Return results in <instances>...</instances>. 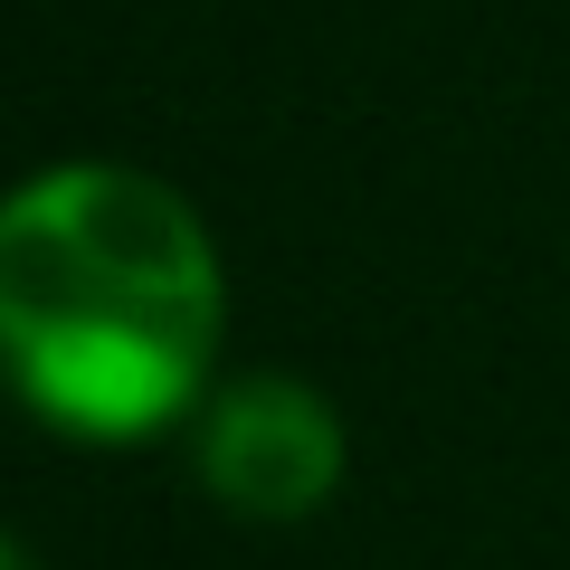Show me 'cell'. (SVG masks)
<instances>
[{
	"label": "cell",
	"mask_w": 570,
	"mask_h": 570,
	"mask_svg": "<svg viewBox=\"0 0 570 570\" xmlns=\"http://www.w3.org/2000/svg\"><path fill=\"white\" fill-rule=\"evenodd\" d=\"M10 390L67 448L190 438L228 381V257L209 219L134 163H48L0 200Z\"/></svg>",
	"instance_id": "cell-1"
},
{
	"label": "cell",
	"mask_w": 570,
	"mask_h": 570,
	"mask_svg": "<svg viewBox=\"0 0 570 570\" xmlns=\"http://www.w3.org/2000/svg\"><path fill=\"white\" fill-rule=\"evenodd\" d=\"M190 475L228 523H314L352 475V428L295 371H228L190 419Z\"/></svg>",
	"instance_id": "cell-2"
},
{
	"label": "cell",
	"mask_w": 570,
	"mask_h": 570,
	"mask_svg": "<svg viewBox=\"0 0 570 570\" xmlns=\"http://www.w3.org/2000/svg\"><path fill=\"white\" fill-rule=\"evenodd\" d=\"M0 570H48V561H39V551L20 542V532H10V542H0Z\"/></svg>",
	"instance_id": "cell-3"
}]
</instances>
